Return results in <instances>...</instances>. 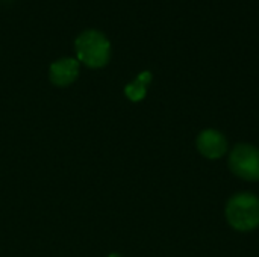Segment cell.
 <instances>
[{
    "label": "cell",
    "mask_w": 259,
    "mask_h": 257,
    "mask_svg": "<svg viewBox=\"0 0 259 257\" xmlns=\"http://www.w3.org/2000/svg\"><path fill=\"white\" fill-rule=\"evenodd\" d=\"M196 145L199 153L206 159H220L228 150V141L225 135L215 129H206L200 132Z\"/></svg>",
    "instance_id": "cell-4"
},
{
    "label": "cell",
    "mask_w": 259,
    "mask_h": 257,
    "mask_svg": "<svg viewBox=\"0 0 259 257\" xmlns=\"http://www.w3.org/2000/svg\"><path fill=\"white\" fill-rule=\"evenodd\" d=\"M231 171L243 180L259 182V148L250 144H238L229 155Z\"/></svg>",
    "instance_id": "cell-3"
},
{
    "label": "cell",
    "mask_w": 259,
    "mask_h": 257,
    "mask_svg": "<svg viewBox=\"0 0 259 257\" xmlns=\"http://www.w3.org/2000/svg\"><path fill=\"white\" fill-rule=\"evenodd\" d=\"M152 80V74L150 71H143L132 83H129L126 88H124V92L127 95L129 100L132 101H140L146 97V92H147V85L150 83Z\"/></svg>",
    "instance_id": "cell-6"
},
{
    "label": "cell",
    "mask_w": 259,
    "mask_h": 257,
    "mask_svg": "<svg viewBox=\"0 0 259 257\" xmlns=\"http://www.w3.org/2000/svg\"><path fill=\"white\" fill-rule=\"evenodd\" d=\"M226 220L237 232H252L259 226V198L255 194L241 192L229 198Z\"/></svg>",
    "instance_id": "cell-1"
},
{
    "label": "cell",
    "mask_w": 259,
    "mask_h": 257,
    "mask_svg": "<svg viewBox=\"0 0 259 257\" xmlns=\"http://www.w3.org/2000/svg\"><path fill=\"white\" fill-rule=\"evenodd\" d=\"M74 48L79 61L91 68L106 65L111 56V44L108 38L97 30L82 32L74 41Z\"/></svg>",
    "instance_id": "cell-2"
},
{
    "label": "cell",
    "mask_w": 259,
    "mask_h": 257,
    "mask_svg": "<svg viewBox=\"0 0 259 257\" xmlns=\"http://www.w3.org/2000/svg\"><path fill=\"white\" fill-rule=\"evenodd\" d=\"M77 74L79 62L73 58H62L50 65V80L58 86H67L73 83Z\"/></svg>",
    "instance_id": "cell-5"
},
{
    "label": "cell",
    "mask_w": 259,
    "mask_h": 257,
    "mask_svg": "<svg viewBox=\"0 0 259 257\" xmlns=\"http://www.w3.org/2000/svg\"><path fill=\"white\" fill-rule=\"evenodd\" d=\"M109 257H121V256H120V254H115V253H114V254H111Z\"/></svg>",
    "instance_id": "cell-7"
}]
</instances>
